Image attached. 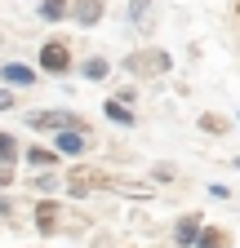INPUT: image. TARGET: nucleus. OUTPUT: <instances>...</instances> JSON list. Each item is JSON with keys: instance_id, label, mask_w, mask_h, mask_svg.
Returning a JSON list of instances; mask_svg holds the SVG:
<instances>
[{"instance_id": "23", "label": "nucleus", "mask_w": 240, "mask_h": 248, "mask_svg": "<svg viewBox=\"0 0 240 248\" xmlns=\"http://www.w3.org/2000/svg\"><path fill=\"white\" fill-rule=\"evenodd\" d=\"M236 14H240V0H236Z\"/></svg>"}, {"instance_id": "8", "label": "nucleus", "mask_w": 240, "mask_h": 248, "mask_svg": "<svg viewBox=\"0 0 240 248\" xmlns=\"http://www.w3.org/2000/svg\"><path fill=\"white\" fill-rule=\"evenodd\" d=\"M200 231H205V222H200V213H187L183 222H178V231H173V239H178V248H196V239H200Z\"/></svg>"}, {"instance_id": "5", "label": "nucleus", "mask_w": 240, "mask_h": 248, "mask_svg": "<svg viewBox=\"0 0 240 248\" xmlns=\"http://www.w3.org/2000/svg\"><path fill=\"white\" fill-rule=\"evenodd\" d=\"M107 14V0H71V22L76 27H98Z\"/></svg>"}, {"instance_id": "21", "label": "nucleus", "mask_w": 240, "mask_h": 248, "mask_svg": "<svg viewBox=\"0 0 240 248\" xmlns=\"http://www.w3.org/2000/svg\"><path fill=\"white\" fill-rule=\"evenodd\" d=\"M14 107H18V98H14L9 89H0V111H14Z\"/></svg>"}, {"instance_id": "22", "label": "nucleus", "mask_w": 240, "mask_h": 248, "mask_svg": "<svg viewBox=\"0 0 240 248\" xmlns=\"http://www.w3.org/2000/svg\"><path fill=\"white\" fill-rule=\"evenodd\" d=\"M5 186H14V169H0V191Z\"/></svg>"}, {"instance_id": "7", "label": "nucleus", "mask_w": 240, "mask_h": 248, "mask_svg": "<svg viewBox=\"0 0 240 248\" xmlns=\"http://www.w3.org/2000/svg\"><path fill=\"white\" fill-rule=\"evenodd\" d=\"M0 80H5V89H27V84H36V67H27V62H5L0 67Z\"/></svg>"}, {"instance_id": "3", "label": "nucleus", "mask_w": 240, "mask_h": 248, "mask_svg": "<svg viewBox=\"0 0 240 248\" xmlns=\"http://www.w3.org/2000/svg\"><path fill=\"white\" fill-rule=\"evenodd\" d=\"M89 186L94 191H116L125 200H152V182H134V177H116V173H89Z\"/></svg>"}, {"instance_id": "2", "label": "nucleus", "mask_w": 240, "mask_h": 248, "mask_svg": "<svg viewBox=\"0 0 240 248\" xmlns=\"http://www.w3.org/2000/svg\"><path fill=\"white\" fill-rule=\"evenodd\" d=\"M120 67H125L129 76H138V80H160V76L173 67V58H169L165 49H134Z\"/></svg>"}, {"instance_id": "19", "label": "nucleus", "mask_w": 240, "mask_h": 248, "mask_svg": "<svg viewBox=\"0 0 240 248\" xmlns=\"http://www.w3.org/2000/svg\"><path fill=\"white\" fill-rule=\"evenodd\" d=\"M111 98H116V102H125V107H134V102H138V89H134V84H120Z\"/></svg>"}, {"instance_id": "9", "label": "nucleus", "mask_w": 240, "mask_h": 248, "mask_svg": "<svg viewBox=\"0 0 240 248\" xmlns=\"http://www.w3.org/2000/svg\"><path fill=\"white\" fill-rule=\"evenodd\" d=\"M32 217H36V226H40V235H53V231H58V204H53V200H40Z\"/></svg>"}, {"instance_id": "10", "label": "nucleus", "mask_w": 240, "mask_h": 248, "mask_svg": "<svg viewBox=\"0 0 240 248\" xmlns=\"http://www.w3.org/2000/svg\"><path fill=\"white\" fill-rule=\"evenodd\" d=\"M85 146H89L85 133H58V142H53L58 155H85Z\"/></svg>"}, {"instance_id": "20", "label": "nucleus", "mask_w": 240, "mask_h": 248, "mask_svg": "<svg viewBox=\"0 0 240 248\" xmlns=\"http://www.w3.org/2000/svg\"><path fill=\"white\" fill-rule=\"evenodd\" d=\"M36 191H58V173H36Z\"/></svg>"}, {"instance_id": "12", "label": "nucleus", "mask_w": 240, "mask_h": 248, "mask_svg": "<svg viewBox=\"0 0 240 248\" xmlns=\"http://www.w3.org/2000/svg\"><path fill=\"white\" fill-rule=\"evenodd\" d=\"M103 115H107L111 124H125V129L134 124V107H125V102H116V98H107V102H103Z\"/></svg>"}, {"instance_id": "1", "label": "nucleus", "mask_w": 240, "mask_h": 248, "mask_svg": "<svg viewBox=\"0 0 240 248\" xmlns=\"http://www.w3.org/2000/svg\"><path fill=\"white\" fill-rule=\"evenodd\" d=\"M27 129H40V133H89V124L76 111H27Z\"/></svg>"}, {"instance_id": "17", "label": "nucleus", "mask_w": 240, "mask_h": 248, "mask_svg": "<svg viewBox=\"0 0 240 248\" xmlns=\"http://www.w3.org/2000/svg\"><path fill=\"white\" fill-rule=\"evenodd\" d=\"M63 182H67V191H71L76 200H85L89 191H94V186H89V173H80V169H71V173H67Z\"/></svg>"}, {"instance_id": "4", "label": "nucleus", "mask_w": 240, "mask_h": 248, "mask_svg": "<svg viewBox=\"0 0 240 248\" xmlns=\"http://www.w3.org/2000/svg\"><path fill=\"white\" fill-rule=\"evenodd\" d=\"M40 71L45 76H67L71 71V49H67V40H45L40 45Z\"/></svg>"}, {"instance_id": "13", "label": "nucleus", "mask_w": 240, "mask_h": 248, "mask_svg": "<svg viewBox=\"0 0 240 248\" xmlns=\"http://www.w3.org/2000/svg\"><path fill=\"white\" fill-rule=\"evenodd\" d=\"M196 248H231V235L223 226H205L200 239H196Z\"/></svg>"}, {"instance_id": "18", "label": "nucleus", "mask_w": 240, "mask_h": 248, "mask_svg": "<svg viewBox=\"0 0 240 248\" xmlns=\"http://www.w3.org/2000/svg\"><path fill=\"white\" fill-rule=\"evenodd\" d=\"M147 9H152V0H129V22H134V27H142Z\"/></svg>"}, {"instance_id": "15", "label": "nucleus", "mask_w": 240, "mask_h": 248, "mask_svg": "<svg viewBox=\"0 0 240 248\" xmlns=\"http://www.w3.org/2000/svg\"><path fill=\"white\" fill-rule=\"evenodd\" d=\"M196 124H200V133H214V138H223V133L231 129V120H227V115H214V111H205Z\"/></svg>"}, {"instance_id": "16", "label": "nucleus", "mask_w": 240, "mask_h": 248, "mask_svg": "<svg viewBox=\"0 0 240 248\" xmlns=\"http://www.w3.org/2000/svg\"><path fill=\"white\" fill-rule=\"evenodd\" d=\"M22 155V146H18V138L14 133H0V169H14V160Z\"/></svg>"}, {"instance_id": "11", "label": "nucleus", "mask_w": 240, "mask_h": 248, "mask_svg": "<svg viewBox=\"0 0 240 248\" xmlns=\"http://www.w3.org/2000/svg\"><path fill=\"white\" fill-rule=\"evenodd\" d=\"M71 18V0H40V22H63Z\"/></svg>"}, {"instance_id": "14", "label": "nucleus", "mask_w": 240, "mask_h": 248, "mask_svg": "<svg viewBox=\"0 0 240 248\" xmlns=\"http://www.w3.org/2000/svg\"><path fill=\"white\" fill-rule=\"evenodd\" d=\"M80 76L98 84V80H107V76H111V62H107V58H85V62H80Z\"/></svg>"}, {"instance_id": "6", "label": "nucleus", "mask_w": 240, "mask_h": 248, "mask_svg": "<svg viewBox=\"0 0 240 248\" xmlns=\"http://www.w3.org/2000/svg\"><path fill=\"white\" fill-rule=\"evenodd\" d=\"M22 160H27V169H40V173H53V169H58V160H63V155H58L53 146H40V142H36V146H27V151H22Z\"/></svg>"}]
</instances>
